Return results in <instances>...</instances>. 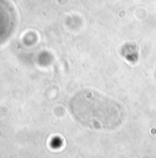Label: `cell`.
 <instances>
[{
	"label": "cell",
	"instance_id": "obj_1",
	"mask_svg": "<svg viewBox=\"0 0 156 158\" xmlns=\"http://www.w3.org/2000/svg\"><path fill=\"white\" fill-rule=\"evenodd\" d=\"M71 110L79 122L96 130H115L126 116L119 102L94 89L76 93L71 101Z\"/></svg>",
	"mask_w": 156,
	"mask_h": 158
},
{
	"label": "cell",
	"instance_id": "obj_2",
	"mask_svg": "<svg viewBox=\"0 0 156 158\" xmlns=\"http://www.w3.org/2000/svg\"><path fill=\"white\" fill-rule=\"evenodd\" d=\"M16 25V13L11 4L0 0V44L4 43L12 34Z\"/></svg>",
	"mask_w": 156,
	"mask_h": 158
}]
</instances>
